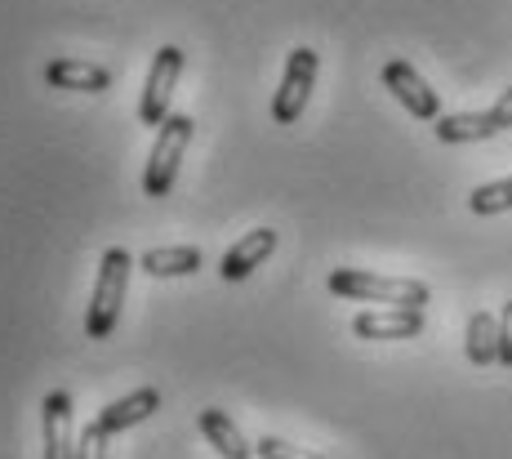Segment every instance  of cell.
<instances>
[{"label": "cell", "instance_id": "obj_2", "mask_svg": "<svg viewBox=\"0 0 512 459\" xmlns=\"http://www.w3.org/2000/svg\"><path fill=\"white\" fill-rule=\"evenodd\" d=\"M130 268H134L130 250H121V246L103 250V259H98V277H94V299H90V312H85V335L90 339H107L116 330L125 290H130Z\"/></svg>", "mask_w": 512, "mask_h": 459}, {"label": "cell", "instance_id": "obj_15", "mask_svg": "<svg viewBox=\"0 0 512 459\" xmlns=\"http://www.w3.org/2000/svg\"><path fill=\"white\" fill-rule=\"evenodd\" d=\"M468 361L472 366H495L499 361V317H490V312L468 317Z\"/></svg>", "mask_w": 512, "mask_h": 459}, {"label": "cell", "instance_id": "obj_12", "mask_svg": "<svg viewBox=\"0 0 512 459\" xmlns=\"http://www.w3.org/2000/svg\"><path fill=\"white\" fill-rule=\"evenodd\" d=\"M196 424H201L205 442H210V446H214V451H219L223 459H250V455H254V446L245 442V437H241V428H236V424H232L228 415H223L219 406L201 410V419H196Z\"/></svg>", "mask_w": 512, "mask_h": 459}, {"label": "cell", "instance_id": "obj_1", "mask_svg": "<svg viewBox=\"0 0 512 459\" xmlns=\"http://www.w3.org/2000/svg\"><path fill=\"white\" fill-rule=\"evenodd\" d=\"M326 286L343 299H357V304H388L419 312L428 304V286L415 277H379V272H361V268H334Z\"/></svg>", "mask_w": 512, "mask_h": 459}, {"label": "cell", "instance_id": "obj_20", "mask_svg": "<svg viewBox=\"0 0 512 459\" xmlns=\"http://www.w3.org/2000/svg\"><path fill=\"white\" fill-rule=\"evenodd\" d=\"M490 121H495V130H499V134H504L508 125H512V85L495 99V107H490Z\"/></svg>", "mask_w": 512, "mask_h": 459}, {"label": "cell", "instance_id": "obj_19", "mask_svg": "<svg viewBox=\"0 0 512 459\" xmlns=\"http://www.w3.org/2000/svg\"><path fill=\"white\" fill-rule=\"evenodd\" d=\"M499 366H512V299L499 312Z\"/></svg>", "mask_w": 512, "mask_h": 459}, {"label": "cell", "instance_id": "obj_13", "mask_svg": "<svg viewBox=\"0 0 512 459\" xmlns=\"http://www.w3.org/2000/svg\"><path fill=\"white\" fill-rule=\"evenodd\" d=\"M143 272H152V277H192V272H201V250L196 246H161V250H147L139 259Z\"/></svg>", "mask_w": 512, "mask_h": 459}, {"label": "cell", "instance_id": "obj_10", "mask_svg": "<svg viewBox=\"0 0 512 459\" xmlns=\"http://www.w3.org/2000/svg\"><path fill=\"white\" fill-rule=\"evenodd\" d=\"M45 81L54 90H76V94H103L112 90V72L98 63H81V58H54L45 67Z\"/></svg>", "mask_w": 512, "mask_h": 459}, {"label": "cell", "instance_id": "obj_6", "mask_svg": "<svg viewBox=\"0 0 512 459\" xmlns=\"http://www.w3.org/2000/svg\"><path fill=\"white\" fill-rule=\"evenodd\" d=\"M383 85L392 90V99L406 107L415 121H437L441 116V99L437 90H432L428 81L415 72V67L406 63V58H392V63H383Z\"/></svg>", "mask_w": 512, "mask_h": 459}, {"label": "cell", "instance_id": "obj_14", "mask_svg": "<svg viewBox=\"0 0 512 459\" xmlns=\"http://www.w3.org/2000/svg\"><path fill=\"white\" fill-rule=\"evenodd\" d=\"M495 121L490 112H455V116H437V139L441 143H481L495 139Z\"/></svg>", "mask_w": 512, "mask_h": 459}, {"label": "cell", "instance_id": "obj_16", "mask_svg": "<svg viewBox=\"0 0 512 459\" xmlns=\"http://www.w3.org/2000/svg\"><path fill=\"white\" fill-rule=\"evenodd\" d=\"M468 210L472 214H504V210H512V179L481 183V188L468 197Z\"/></svg>", "mask_w": 512, "mask_h": 459}, {"label": "cell", "instance_id": "obj_5", "mask_svg": "<svg viewBox=\"0 0 512 459\" xmlns=\"http://www.w3.org/2000/svg\"><path fill=\"white\" fill-rule=\"evenodd\" d=\"M179 72H183V50L179 45H161L152 58V72H147V85H143V99H139V121L143 125H156L161 130L165 116H170V94L179 85Z\"/></svg>", "mask_w": 512, "mask_h": 459}, {"label": "cell", "instance_id": "obj_11", "mask_svg": "<svg viewBox=\"0 0 512 459\" xmlns=\"http://www.w3.org/2000/svg\"><path fill=\"white\" fill-rule=\"evenodd\" d=\"M277 250V232L272 228H254V232H245L241 241L223 255V263H219V272H223V281H245L254 268H259L263 259Z\"/></svg>", "mask_w": 512, "mask_h": 459}, {"label": "cell", "instance_id": "obj_9", "mask_svg": "<svg viewBox=\"0 0 512 459\" xmlns=\"http://www.w3.org/2000/svg\"><path fill=\"white\" fill-rule=\"evenodd\" d=\"M156 410H161V393H156V388H134L130 397H116L112 406L98 410L94 428L103 437H116V433H125V428L143 424V419H152Z\"/></svg>", "mask_w": 512, "mask_h": 459}, {"label": "cell", "instance_id": "obj_4", "mask_svg": "<svg viewBox=\"0 0 512 459\" xmlns=\"http://www.w3.org/2000/svg\"><path fill=\"white\" fill-rule=\"evenodd\" d=\"M317 67H321L317 50H308V45L290 50L281 85H277V94H272V121L277 125H294L303 116V107L312 99V85H317Z\"/></svg>", "mask_w": 512, "mask_h": 459}, {"label": "cell", "instance_id": "obj_3", "mask_svg": "<svg viewBox=\"0 0 512 459\" xmlns=\"http://www.w3.org/2000/svg\"><path fill=\"white\" fill-rule=\"evenodd\" d=\"M192 134H196L192 116H183V112L165 116V125L156 130L152 156H147V165H143V192L147 197H165V192L174 188V179H179V161H183L187 143H192Z\"/></svg>", "mask_w": 512, "mask_h": 459}, {"label": "cell", "instance_id": "obj_17", "mask_svg": "<svg viewBox=\"0 0 512 459\" xmlns=\"http://www.w3.org/2000/svg\"><path fill=\"white\" fill-rule=\"evenodd\" d=\"M254 455H259V459H330V455L308 451V446L281 442V437H263V442H254Z\"/></svg>", "mask_w": 512, "mask_h": 459}, {"label": "cell", "instance_id": "obj_8", "mask_svg": "<svg viewBox=\"0 0 512 459\" xmlns=\"http://www.w3.org/2000/svg\"><path fill=\"white\" fill-rule=\"evenodd\" d=\"M41 428H45V459H76L72 437V393L54 388L41 402Z\"/></svg>", "mask_w": 512, "mask_h": 459}, {"label": "cell", "instance_id": "obj_7", "mask_svg": "<svg viewBox=\"0 0 512 459\" xmlns=\"http://www.w3.org/2000/svg\"><path fill=\"white\" fill-rule=\"evenodd\" d=\"M352 335L357 339H415L423 335V312L419 308H370L352 317Z\"/></svg>", "mask_w": 512, "mask_h": 459}, {"label": "cell", "instance_id": "obj_18", "mask_svg": "<svg viewBox=\"0 0 512 459\" xmlns=\"http://www.w3.org/2000/svg\"><path fill=\"white\" fill-rule=\"evenodd\" d=\"M103 451H107V437L90 424V428L81 433V442H76V459H103Z\"/></svg>", "mask_w": 512, "mask_h": 459}]
</instances>
